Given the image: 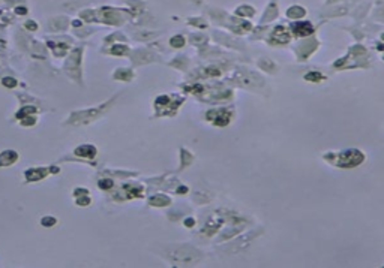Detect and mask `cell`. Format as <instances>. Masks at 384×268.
<instances>
[{
	"label": "cell",
	"instance_id": "obj_11",
	"mask_svg": "<svg viewBox=\"0 0 384 268\" xmlns=\"http://www.w3.org/2000/svg\"><path fill=\"white\" fill-rule=\"evenodd\" d=\"M111 186H113L111 180H102V181H99V187H102V189H110Z\"/></svg>",
	"mask_w": 384,
	"mask_h": 268
},
{
	"label": "cell",
	"instance_id": "obj_4",
	"mask_svg": "<svg viewBox=\"0 0 384 268\" xmlns=\"http://www.w3.org/2000/svg\"><path fill=\"white\" fill-rule=\"evenodd\" d=\"M17 159H18V154L15 152H3L0 154V166L11 165V163H14Z\"/></svg>",
	"mask_w": 384,
	"mask_h": 268
},
{
	"label": "cell",
	"instance_id": "obj_7",
	"mask_svg": "<svg viewBox=\"0 0 384 268\" xmlns=\"http://www.w3.org/2000/svg\"><path fill=\"white\" fill-rule=\"evenodd\" d=\"M171 45L176 47V48L183 47V45H185V39H183V36H176V37H173V39H171Z\"/></svg>",
	"mask_w": 384,
	"mask_h": 268
},
{
	"label": "cell",
	"instance_id": "obj_8",
	"mask_svg": "<svg viewBox=\"0 0 384 268\" xmlns=\"http://www.w3.org/2000/svg\"><path fill=\"white\" fill-rule=\"evenodd\" d=\"M111 53L113 54H126L128 48L125 47V45H114V47L111 48Z\"/></svg>",
	"mask_w": 384,
	"mask_h": 268
},
{
	"label": "cell",
	"instance_id": "obj_9",
	"mask_svg": "<svg viewBox=\"0 0 384 268\" xmlns=\"http://www.w3.org/2000/svg\"><path fill=\"white\" fill-rule=\"evenodd\" d=\"M306 80H314V81H320V80H323V75L321 73H318V72H314V73H308L306 77H305Z\"/></svg>",
	"mask_w": 384,
	"mask_h": 268
},
{
	"label": "cell",
	"instance_id": "obj_6",
	"mask_svg": "<svg viewBox=\"0 0 384 268\" xmlns=\"http://www.w3.org/2000/svg\"><path fill=\"white\" fill-rule=\"evenodd\" d=\"M303 14H305V11H303V8H299V6H294V8H291L290 11L287 12V15L288 17H302Z\"/></svg>",
	"mask_w": 384,
	"mask_h": 268
},
{
	"label": "cell",
	"instance_id": "obj_5",
	"mask_svg": "<svg viewBox=\"0 0 384 268\" xmlns=\"http://www.w3.org/2000/svg\"><path fill=\"white\" fill-rule=\"evenodd\" d=\"M45 175H47V169H42V168L29 169V171L26 172V177H27V180H32V181H35V180H39V178H42V177H45Z\"/></svg>",
	"mask_w": 384,
	"mask_h": 268
},
{
	"label": "cell",
	"instance_id": "obj_3",
	"mask_svg": "<svg viewBox=\"0 0 384 268\" xmlns=\"http://www.w3.org/2000/svg\"><path fill=\"white\" fill-rule=\"evenodd\" d=\"M75 154L77 156H81V157H87V159H92L96 156V148L93 145H81L75 150Z\"/></svg>",
	"mask_w": 384,
	"mask_h": 268
},
{
	"label": "cell",
	"instance_id": "obj_1",
	"mask_svg": "<svg viewBox=\"0 0 384 268\" xmlns=\"http://www.w3.org/2000/svg\"><path fill=\"white\" fill-rule=\"evenodd\" d=\"M293 32L297 36H308L314 32V27L308 21H302V23H296L293 24Z\"/></svg>",
	"mask_w": 384,
	"mask_h": 268
},
{
	"label": "cell",
	"instance_id": "obj_2",
	"mask_svg": "<svg viewBox=\"0 0 384 268\" xmlns=\"http://www.w3.org/2000/svg\"><path fill=\"white\" fill-rule=\"evenodd\" d=\"M272 41L276 42V44H287V42H290V33H288V30L285 27H278L273 32V35H272Z\"/></svg>",
	"mask_w": 384,
	"mask_h": 268
},
{
	"label": "cell",
	"instance_id": "obj_15",
	"mask_svg": "<svg viewBox=\"0 0 384 268\" xmlns=\"http://www.w3.org/2000/svg\"><path fill=\"white\" fill-rule=\"evenodd\" d=\"M15 12H17L18 15H24V14L27 12V9H26V8H23V6H20V8H17V9H15Z\"/></svg>",
	"mask_w": 384,
	"mask_h": 268
},
{
	"label": "cell",
	"instance_id": "obj_14",
	"mask_svg": "<svg viewBox=\"0 0 384 268\" xmlns=\"http://www.w3.org/2000/svg\"><path fill=\"white\" fill-rule=\"evenodd\" d=\"M26 27H27V29H30V30H36V24H35V21H27V24H26Z\"/></svg>",
	"mask_w": 384,
	"mask_h": 268
},
{
	"label": "cell",
	"instance_id": "obj_10",
	"mask_svg": "<svg viewBox=\"0 0 384 268\" xmlns=\"http://www.w3.org/2000/svg\"><path fill=\"white\" fill-rule=\"evenodd\" d=\"M3 84H5L6 87H15V85H17V80H14V78H5V80H3Z\"/></svg>",
	"mask_w": 384,
	"mask_h": 268
},
{
	"label": "cell",
	"instance_id": "obj_16",
	"mask_svg": "<svg viewBox=\"0 0 384 268\" xmlns=\"http://www.w3.org/2000/svg\"><path fill=\"white\" fill-rule=\"evenodd\" d=\"M74 26H75V27H77V26H81V21H78V20H77V21H74Z\"/></svg>",
	"mask_w": 384,
	"mask_h": 268
},
{
	"label": "cell",
	"instance_id": "obj_12",
	"mask_svg": "<svg viewBox=\"0 0 384 268\" xmlns=\"http://www.w3.org/2000/svg\"><path fill=\"white\" fill-rule=\"evenodd\" d=\"M54 223H56V219H53V217H47V219L42 220V225H45V226H51Z\"/></svg>",
	"mask_w": 384,
	"mask_h": 268
},
{
	"label": "cell",
	"instance_id": "obj_13",
	"mask_svg": "<svg viewBox=\"0 0 384 268\" xmlns=\"http://www.w3.org/2000/svg\"><path fill=\"white\" fill-rule=\"evenodd\" d=\"M90 202V198H78V204L80 205H87Z\"/></svg>",
	"mask_w": 384,
	"mask_h": 268
}]
</instances>
